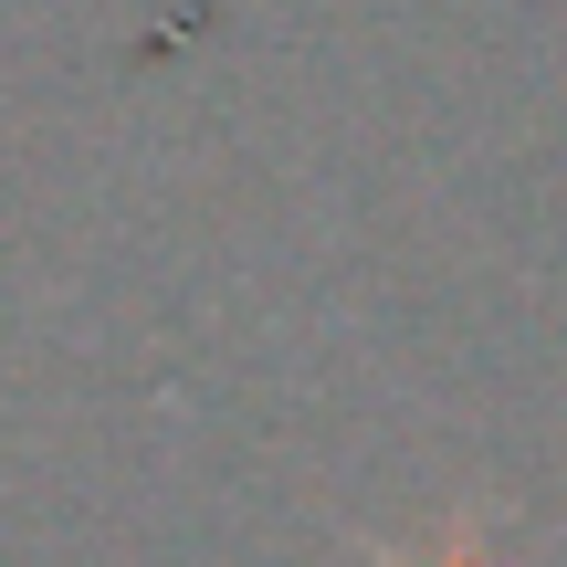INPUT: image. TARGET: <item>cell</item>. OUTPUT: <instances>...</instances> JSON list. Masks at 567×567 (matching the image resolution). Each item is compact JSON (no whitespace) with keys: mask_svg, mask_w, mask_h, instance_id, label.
<instances>
[{"mask_svg":"<svg viewBox=\"0 0 567 567\" xmlns=\"http://www.w3.org/2000/svg\"><path fill=\"white\" fill-rule=\"evenodd\" d=\"M442 567H473V557H442Z\"/></svg>","mask_w":567,"mask_h":567,"instance_id":"1","label":"cell"}]
</instances>
